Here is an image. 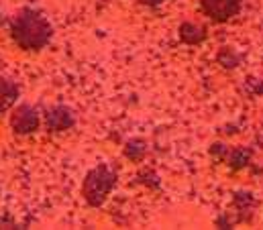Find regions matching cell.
<instances>
[{
    "instance_id": "obj_1",
    "label": "cell",
    "mask_w": 263,
    "mask_h": 230,
    "mask_svg": "<svg viewBox=\"0 0 263 230\" xmlns=\"http://www.w3.org/2000/svg\"><path fill=\"white\" fill-rule=\"evenodd\" d=\"M49 33L51 29L47 21L33 10L21 12L12 25V37L16 39L18 45L27 49H39L41 45H45V41L49 39Z\"/></svg>"
},
{
    "instance_id": "obj_2",
    "label": "cell",
    "mask_w": 263,
    "mask_h": 230,
    "mask_svg": "<svg viewBox=\"0 0 263 230\" xmlns=\"http://www.w3.org/2000/svg\"><path fill=\"white\" fill-rule=\"evenodd\" d=\"M112 181H115V175L108 171L106 167L94 169L88 175V179H86V198L92 204H100L104 200V196L108 194Z\"/></svg>"
},
{
    "instance_id": "obj_3",
    "label": "cell",
    "mask_w": 263,
    "mask_h": 230,
    "mask_svg": "<svg viewBox=\"0 0 263 230\" xmlns=\"http://www.w3.org/2000/svg\"><path fill=\"white\" fill-rule=\"evenodd\" d=\"M239 4L241 0H202L204 10L212 18H218V21H224L231 14H235L239 10Z\"/></svg>"
},
{
    "instance_id": "obj_4",
    "label": "cell",
    "mask_w": 263,
    "mask_h": 230,
    "mask_svg": "<svg viewBox=\"0 0 263 230\" xmlns=\"http://www.w3.org/2000/svg\"><path fill=\"white\" fill-rule=\"evenodd\" d=\"M12 126L16 132H31L37 126V114L29 106H21L12 116Z\"/></svg>"
},
{
    "instance_id": "obj_5",
    "label": "cell",
    "mask_w": 263,
    "mask_h": 230,
    "mask_svg": "<svg viewBox=\"0 0 263 230\" xmlns=\"http://www.w3.org/2000/svg\"><path fill=\"white\" fill-rule=\"evenodd\" d=\"M14 98H16V88H14V84H10L8 80L0 78V112L6 110V108L14 102Z\"/></svg>"
}]
</instances>
